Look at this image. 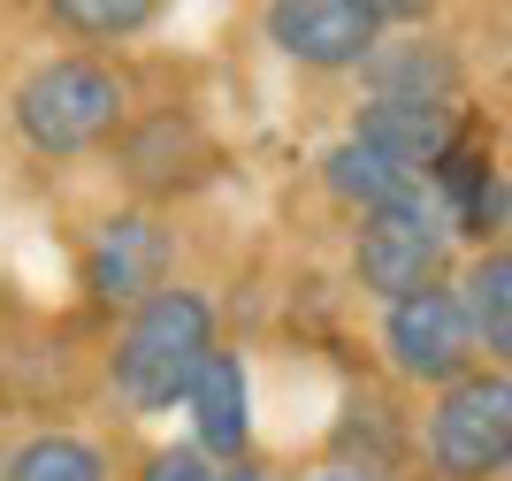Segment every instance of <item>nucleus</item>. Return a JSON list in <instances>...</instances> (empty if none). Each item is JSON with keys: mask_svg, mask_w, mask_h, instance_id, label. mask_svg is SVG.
<instances>
[{"mask_svg": "<svg viewBox=\"0 0 512 481\" xmlns=\"http://www.w3.org/2000/svg\"><path fill=\"white\" fill-rule=\"evenodd\" d=\"M214 352V298L192 283H161L153 298H138L115 336V398L130 413H169L184 405L199 359Z\"/></svg>", "mask_w": 512, "mask_h": 481, "instance_id": "obj_1", "label": "nucleus"}, {"mask_svg": "<svg viewBox=\"0 0 512 481\" xmlns=\"http://www.w3.org/2000/svg\"><path fill=\"white\" fill-rule=\"evenodd\" d=\"M123 123H130V84L107 62H77L69 54V62L31 69L16 92V130H23V146L46 153V161L107 146Z\"/></svg>", "mask_w": 512, "mask_h": 481, "instance_id": "obj_2", "label": "nucleus"}, {"mask_svg": "<svg viewBox=\"0 0 512 481\" xmlns=\"http://www.w3.org/2000/svg\"><path fill=\"white\" fill-rule=\"evenodd\" d=\"M444 252H451V222L444 207L428 199V184H406L398 199L360 214V237H352V268H360L367 298H406L421 283H444Z\"/></svg>", "mask_w": 512, "mask_h": 481, "instance_id": "obj_3", "label": "nucleus"}, {"mask_svg": "<svg viewBox=\"0 0 512 481\" xmlns=\"http://www.w3.org/2000/svg\"><path fill=\"white\" fill-rule=\"evenodd\" d=\"M512 459V375L505 367H467L444 382L428 413V466L436 481H505Z\"/></svg>", "mask_w": 512, "mask_h": 481, "instance_id": "obj_4", "label": "nucleus"}, {"mask_svg": "<svg viewBox=\"0 0 512 481\" xmlns=\"http://www.w3.org/2000/svg\"><path fill=\"white\" fill-rule=\"evenodd\" d=\"M383 359L398 367L406 382H459L474 367V336L459 321V298L451 283H421V291L390 298L383 306Z\"/></svg>", "mask_w": 512, "mask_h": 481, "instance_id": "obj_5", "label": "nucleus"}, {"mask_svg": "<svg viewBox=\"0 0 512 481\" xmlns=\"http://www.w3.org/2000/svg\"><path fill=\"white\" fill-rule=\"evenodd\" d=\"M383 31L375 0H268V39L299 69H360Z\"/></svg>", "mask_w": 512, "mask_h": 481, "instance_id": "obj_6", "label": "nucleus"}, {"mask_svg": "<svg viewBox=\"0 0 512 481\" xmlns=\"http://www.w3.org/2000/svg\"><path fill=\"white\" fill-rule=\"evenodd\" d=\"M169 283V230L146 214H115L85 252V291L107 306H138Z\"/></svg>", "mask_w": 512, "mask_h": 481, "instance_id": "obj_7", "label": "nucleus"}, {"mask_svg": "<svg viewBox=\"0 0 512 481\" xmlns=\"http://www.w3.org/2000/svg\"><path fill=\"white\" fill-rule=\"evenodd\" d=\"M352 138L375 146L398 176L421 184L428 168L444 161V146L459 138V107H444V100H367L360 123H352Z\"/></svg>", "mask_w": 512, "mask_h": 481, "instance_id": "obj_8", "label": "nucleus"}, {"mask_svg": "<svg viewBox=\"0 0 512 481\" xmlns=\"http://www.w3.org/2000/svg\"><path fill=\"white\" fill-rule=\"evenodd\" d=\"M184 405H192V420H199V451H207V459H245V436H253L245 359L214 344V352L199 359V375H192V390H184Z\"/></svg>", "mask_w": 512, "mask_h": 481, "instance_id": "obj_9", "label": "nucleus"}, {"mask_svg": "<svg viewBox=\"0 0 512 481\" xmlns=\"http://www.w3.org/2000/svg\"><path fill=\"white\" fill-rule=\"evenodd\" d=\"M451 298H459V321H467V336H474V359L505 367V352H512V252L482 245L467 268H459Z\"/></svg>", "mask_w": 512, "mask_h": 481, "instance_id": "obj_10", "label": "nucleus"}, {"mask_svg": "<svg viewBox=\"0 0 512 481\" xmlns=\"http://www.w3.org/2000/svg\"><path fill=\"white\" fill-rule=\"evenodd\" d=\"M207 138H199L192 115H153L123 138V176L138 191H176V184H199L207 176Z\"/></svg>", "mask_w": 512, "mask_h": 481, "instance_id": "obj_11", "label": "nucleus"}, {"mask_svg": "<svg viewBox=\"0 0 512 481\" xmlns=\"http://www.w3.org/2000/svg\"><path fill=\"white\" fill-rule=\"evenodd\" d=\"M360 77L375 100H459V62L444 39H383L360 62Z\"/></svg>", "mask_w": 512, "mask_h": 481, "instance_id": "obj_12", "label": "nucleus"}, {"mask_svg": "<svg viewBox=\"0 0 512 481\" xmlns=\"http://www.w3.org/2000/svg\"><path fill=\"white\" fill-rule=\"evenodd\" d=\"M115 466H107V451L100 443H85V436H31V443H16L8 459H0V481H107Z\"/></svg>", "mask_w": 512, "mask_h": 481, "instance_id": "obj_13", "label": "nucleus"}, {"mask_svg": "<svg viewBox=\"0 0 512 481\" xmlns=\"http://www.w3.org/2000/svg\"><path fill=\"white\" fill-rule=\"evenodd\" d=\"M321 184L337 191L344 207H360V214H367V207H383V199H398L413 176H398V168H390L375 146H360V138H337V146L321 153Z\"/></svg>", "mask_w": 512, "mask_h": 481, "instance_id": "obj_14", "label": "nucleus"}, {"mask_svg": "<svg viewBox=\"0 0 512 481\" xmlns=\"http://www.w3.org/2000/svg\"><path fill=\"white\" fill-rule=\"evenodd\" d=\"M46 16L77 39H138L161 16V0H46Z\"/></svg>", "mask_w": 512, "mask_h": 481, "instance_id": "obj_15", "label": "nucleus"}, {"mask_svg": "<svg viewBox=\"0 0 512 481\" xmlns=\"http://www.w3.org/2000/svg\"><path fill=\"white\" fill-rule=\"evenodd\" d=\"M146 481H214V459L199 443H169V451L146 459Z\"/></svg>", "mask_w": 512, "mask_h": 481, "instance_id": "obj_16", "label": "nucleus"}, {"mask_svg": "<svg viewBox=\"0 0 512 481\" xmlns=\"http://www.w3.org/2000/svg\"><path fill=\"white\" fill-rule=\"evenodd\" d=\"M214 481H268V466H253V459H230V466H214Z\"/></svg>", "mask_w": 512, "mask_h": 481, "instance_id": "obj_17", "label": "nucleus"}, {"mask_svg": "<svg viewBox=\"0 0 512 481\" xmlns=\"http://www.w3.org/2000/svg\"><path fill=\"white\" fill-rule=\"evenodd\" d=\"M314 481H375L367 466H329V474H314Z\"/></svg>", "mask_w": 512, "mask_h": 481, "instance_id": "obj_18", "label": "nucleus"}, {"mask_svg": "<svg viewBox=\"0 0 512 481\" xmlns=\"http://www.w3.org/2000/svg\"><path fill=\"white\" fill-rule=\"evenodd\" d=\"M0 459H8V451H0Z\"/></svg>", "mask_w": 512, "mask_h": 481, "instance_id": "obj_19", "label": "nucleus"}]
</instances>
